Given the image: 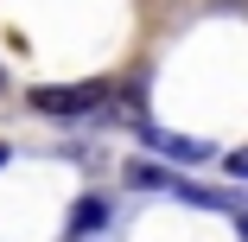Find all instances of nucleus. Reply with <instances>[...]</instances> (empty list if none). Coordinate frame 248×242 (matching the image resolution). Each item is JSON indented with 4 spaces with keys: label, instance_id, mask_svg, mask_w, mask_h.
Wrapping results in <instances>:
<instances>
[{
    "label": "nucleus",
    "instance_id": "6e6552de",
    "mask_svg": "<svg viewBox=\"0 0 248 242\" xmlns=\"http://www.w3.org/2000/svg\"><path fill=\"white\" fill-rule=\"evenodd\" d=\"M0 89H7V70H0Z\"/></svg>",
    "mask_w": 248,
    "mask_h": 242
},
{
    "label": "nucleus",
    "instance_id": "39448f33",
    "mask_svg": "<svg viewBox=\"0 0 248 242\" xmlns=\"http://www.w3.org/2000/svg\"><path fill=\"white\" fill-rule=\"evenodd\" d=\"M223 166H229V178H242V185H248V147H242V153H229Z\"/></svg>",
    "mask_w": 248,
    "mask_h": 242
},
{
    "label": "nucleus",
    "instance_id": "f03ea898",
    "mask_svg": "<svg viewBox=\"0 0 248 242\" xmlns=\"http://www.w3.org/2000/svg\"><path fill=\"white\" fill-rule=\"evenodd\" d=\"M140 147L146 153H159L166 166H204L217 147L210 140H191V134H172V128H153V121H140Z\"/></svg>",
    "mask_w": 248,
    "mask_h": 242
},
{
    "label": "nucleus",
    "instance_id": "0eeeda50",
    "mask_svg": "<svg viewBox=\"0 0 248 242\" xmlns=\"http://www.w3.org/2000/svg\"><path fill=\"white\" fill-rule=\"evenodd\" d=\"M7 160H13V147H7V140H0V166H7Z\"/></svg>",
    "mask_w": 248,
    "mask_h": 242
},
{
    "label": "nucleus",
    "instance_id": "423d86ee",
    "mask_svg": "<svg viewBox=\"0 0 248 242\" xmlns=\"http://www.w3.org/2000/svg\"><path fill=\"white\" fill-rule=\"evenodd\" d=\"M229 217H235V229H242V236H248V198H242V204H235V210H229Z\"/></svg>",
    "mask_w": 248,
    "mask_h": 242
},
{
    "label": "nucleus",
    "instance_id": "f257e3e1",
    "mask_svg": "<svg viewBox=\"0 0 248 242\" xmlns=\"http://www.w3.org/2000/svg\"><path fill=\"white\" fill-rule=\"evenodd\" d=\"M115 102V83L108 77H95V83H38L26 96V109L32 115H51V121H83V115H108Z\"/></svg>",
    "mask_w": 248,
    "mask_h": 242
},
{
    "label": "nucleus",
    "instance_id": "7ed1b4c3",
    "mask_svg": "<svg viewBox=\"0 0 248 242\" xmlns=\"http://www.w3.org/2000/svg\"><path fill=\"white\" fill-rule=\"evenodd\" d=\"M108 198H102V191H83V198L70 204V217H64V242H89V236H102L108 229Z\"/></svg>",
    "mask_w": 248,
    "mask_h": 242
},
{
    "label": "nucleus",
    "instance_id": "20e7f679",
    "mask_svg": "<svg viewBox=\"0 0 248 242\" xmlns=\"http://www.w3.org/2000/svg\"><path fill=\"white\" fill-rule=\"evenodd\" d=\"M127 185H134V191H172V172L153 166V160H134V166H127Z\"/></svg>",
    "mask_w": 248,
    "mask_h": 242
}]
</instances>
